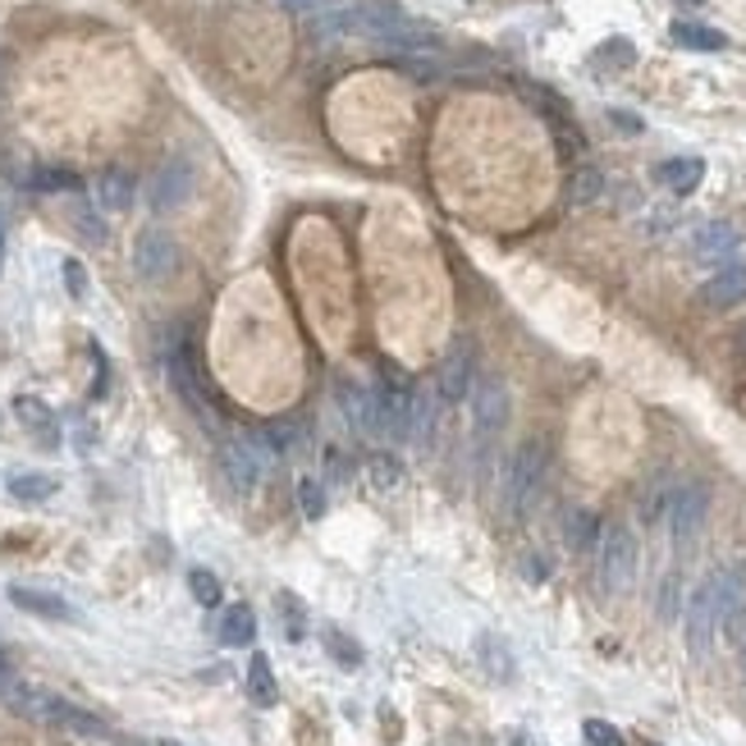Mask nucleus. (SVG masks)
I'll return each instance as SVG.
<instances>
[{
    "label": "nucleus",
    "instance_id": "f257e3e1",
    "mask_svg": "<svg viewBox=\"0 0 746 746\" xmlns=\"http://www.w3.org/2000/svg\"><path fill=\"white\" fill-rule=\"evenodd\" d=\"M5 697H10L14 710H23L28 719H37V724L65 728V733H79V737H106V724H101L92 710H83V705H73V701H65V697H56V691H37V687H19V682H10Z\"/></svg>",
    "mask_w": 746,
    "mask_h": 746
},
{
    "label": "nucleus",
    "instance_id": "f03ea898",
    "mask_svg": "<svg viewBox=\"0 0 746 746\" xmlns=\"http://www.w3.org/2000/svg\"><path fill=\"white\" fill-rule=\"evenodd\" d=\"M546 462H550V454H546V445H540V440L518 445V454L508 458L504 485H500V500H504L508 518H523V513L540 500V485H546Z\"/></svg>",
    "mask_w": 746,
    "mask_h": 746
},
{
    "label": "nucleus",
    "instance_id": "7ed1b4c3",
    "mask_svg": "<svg viewBox=\"0 0 746 746\" xmlns=\"http://www.w3.org/2000/svg\"><path fill=\"white\" fill-rule=\"evenodd\" d=\"M275 462V449L262 440V435H234V440L220 445V472L229 481L234 495H252L262 485V472Z\"/></svg>",
    "mask_w": 746,
    "mask_h": 746
},
{
    "label": "nucleus",
    "instance_id": "20e7f679",
    "mask_svg": "<svg viewBox=\"0 0 746 746\" xmlns=\"http://www.w3.org/2000/svg\"><path fill=\"white\" fill-rule=\"evenodd\" d=\"M197 188V170L188 157H170L157 165V174L147 179V207L157 216H170V211H184L188 197Z\"/></svg>",
    "mask_w": 746,
    "mask_h": 746
},
{
    "label": "nucleus",
    "instance_id": "39448f33",
    "mask_svg": "<svg viewBox=\"0 0 746 746\" xmlns=\"http://www.w3.org/2000/svg\"><path fill=\"white\" fill-rule=\"evenodd\" d=\"M636 582V536L619 523L600 536V586L609 596H623Z\"/></svg>",
    "mask_w": 746,
    "mask_h": 746
},
{
    "label": "nucleus",
    "instance_id": "423d86ee",
    "mask_svg": "<svg viewBox=\"0 0 746 746\" xmlns=\"http://www.w3.org/2000/svg\"><path fill=\"white\" fill-rule=\"evenodd\" d=\"M682 632H687V651L691 659H710L714 651V632H719V600H714V573L705 582H697V590L687 596V613H682Z\"/></svg>",
    "mask_w": 746,
    "mask_h": 746
},
{
    "label": "nucleus",
    "instance_id": "0eeeda50",
    "mask_svg": "<svg viewBox=\"0 0 746 746\" xmlns=\"http://www.w3.org/2000/svg\"><path fill=\"white\" fill-rule=\"evenodd\" d=\"M134 271H138V279H147V285H165V279H174V271H179L174 234H165L157 225L142 229L134 239Z\"/></svg>",
    "mask_w": 746,
    "mask_h": 746
},
{
    "label": "nucleus",
    "instance_id": "6e6552de",
    "mask_svg": "<svg viewBox=\"0 0 746 746\" xmlns=\"http://www.w3.org/2000/svg\"><path fill=\"white\" fill-rule=\"evenodd\" d=\"M477 385V353H472V340H454L440 371H435V385L431 390L440 394V403H462L472 394Z\"/></svg>",
    "mask_w": 746,
    "mask_h": 746
},
{
    "label": "nucleus",
    "instance_id": "1a4fd4ad",
    "mask_svg": "<svg viewBox=\"0 0 746 746\" xmlns=\"http://www.w3.org/2000/svg\"><path fill=\"white\" fill-rule=\"evenodd\" d=\"M705 513H710L705 485H682V491H674V500H668V531H674L678 550H687L691 540H697V531L705 527Z\"/></svg>",
    "mask_w": 746,
    "mask_h": 746
},
{
    "label": "nucleus",
    "instance_id": "9d476101",
    "mask_svg": "<svg viewBox=\"0 0 746 746\" xmlns=\"http://www.w3.org/2000/svg\"><path fill=\"white\" fill-rule=\"evenodd\" d=\"M334 408L357 435H376V390H367L357 376L348 371L334 376Z\"/></svg>",
    "mask_w": 746,
    "mask_h": 746
},
{
    "label": "nucleus",
    "instance_id": "9b49d317",
    "mask_svg": "<svg viewBox=\"0 0 746 746\" xmlns=\"http://www.w3.org/2000/svg\"><path fill=\"white\" fill-rule=\"evenodd\" d=\"M376 435H385V440H413V390H403L399 380L376 390Z\"/></svg>",
    "mask_w": 746,
    "mask_h": 746
},
{
    "label": "nucleus",
    "instance_id": "f8f14e48",
    "mask_svg": "<svg viewBox=\"0 0 746 746\" xmlns=\"http://www.w3.org/2000/svg\"><path fill=\"white\" fill-rule=\"evenodd\" d=\"M714 600H719V628L737 636L742 619H746V569L742 563L714 569Z\"/></svg>",
    "mask_w": 746,
    "mask_h": 746
},
{
    "label": "nucleus",
    "instance_id": "ddd939ff",
    "mask_svg": "<svg viewBox=\"0 0 746 746\" xmlns=\"http://www.w3.org/2000/svg\"><path fill=\"white\" fill-rule=\"evenodd\" d=\"M468 399H472V422H477V431H481V435H500L504 422H508V390H504V380H500V376L477 380Z\"/></svg>",
    "mask_w": 746,
    "mask_h": 746
},
{
    "label": "nucleus",
    "instance_id": "4468645a",
    "mask_svg": "<svg viewBox=\"0 0 746 746\" xmlns=\"http://www.w3.org/2000/svg\"><path fill=\"white\" fill-rule=\"evenodd\" d=\"M5 596L14 609L33 613V619H46V623H79V609H73L65 596L56 590H37V586H5Z\"/></svg>",
    "mask_w": 746,
    "mask_h": 746
},
{
    "label": "nucleus",
    "instance_id": "2eb2a0df",
    "mask_svg": "<svg viewBox=\"0 0 746 746\" xmlns=\"http://www.w3.org/2000/svg\"><path fill=\"white\" fill-rule=\"evenodd\" d=\"M737 248H742V234L728 220H710V225H701L697 234H691V256L705 262V266H728Z\"/></svg>",
    "mask_w": 746,
    "mask_h": 746
},
{
    "label": "nucleus",
    "instance_id": "dca6fc26",
    "mask_svg": "<svg viewBox=\"0 0 746 746\" xmlns=\"http://www.w3.org/2000/svg\"><path fill=\"white\" fill-rule=\"evenodd\" d=\"M165 380H170V390L184 399V408H193V413L207 422V394H202L197 371H193V363H188V348H184V344H174V348L165 353Z\"/></svg>",
    "mask_w": 746,
    "mask_h": 746
},
{
    "label": "nucleus",
    "instance_id": "f3484780",
    "mask_svg": "<svg viewBox=\"0 0 746 746\" xmlns=\"http://www.w3.org/2000/svg\"><path fill=\"white\" fill-rule=\"evenodd\" d=\"M746 298V262H728V266H719L705 285H701V302L705 307H737Z\"/></svg>",
    "mask_w": 746,
    "mask_h": 746
},
{
    "label": "nucleus",
    "instance_id": "a211bd4d",
    "mask_svg": "<svg viewBox=\"0 0 746 746\" xmlns=\"http://www.w3.org/2000/svg\"><path fill=\"white\" fill-rule=\"evenodd\" d=\"M96 207L101 211H128V207H134V197H138V184H134V174H128V170H119V165H111V170H101L96 174Z\"/></svg>",
    "mask_w": 746,
    "mask_h": 746
},
{
    "label": "nucleus",
    "instance_id": "6ab92c4d",
    "mask_svg": "<svg viewBox=\"0 0 746 746\" xmlns=\"http://www.w3.org/2000/svg\"><path fill=\"white\" fill-rule=\"evenodd\" d=\"M701 179H705V161L701 157H674V161H664L659 165V184L674 193V197H687V193H697L701 188Z\"/></svg>",
    "mask_w": 746,
    "mask_h": 746
},
{
    "label": "nucleus",
    "instance_id": "aec40b11",
    "mask_svg": "<svg viewBox=\"0 0 746 746\" xmlns=\"http://www.w3.org/2000/svg\"><path fill=\"white\" fill-rule=\"evenodd\" d=\"M19 184L33 188V193H83V179L73 170H60V165H33Z\"/></svg>",
    "mask_w": 746,
    "mask_h": 746
},
{
    "label": "nucleus",
    "instance_id": "412c9836",
    "mask_svg": "<svg viewBox=\"0 0 746 746\" xmlns=\"http://www.w3.org/2000/svg\"><path fill=\"white\" fill-rule=\"evenodd\" d=\"M248 701H252L256 710H271V705L279 701V682H275V674H271V659H266V655H252V659H248Z\"/></svg>",
    "mask_w": 746,
    "mask_h": 746
},
{
    "label": "nucleus",
    "instance_id": "4be33fe9",
    "mask_svg": "<svg viewBox=\"0 0 746 746\" xmlns=\"http://www.w3.org/2000/svg\"><path fill=\"white\" fill-rule=\"evenodd\" d=\"M5 491H10V500H19V504H46L50 495L60 491V481L46 477V472H14V477L5 481Z\"/></svg>",
    "mask_w": 746,
    "mask_h": 746
},
{
    "label": "nucleus",
    "instance_id": "5701e85b",
    "mask_svg": "<svg viewBox=\"0 0 746 746\" xmlns=\"http://www.w3.org/2000/svg\"><path fill=\"white\" fill-rule=\"evenodd\" d=\"M14 417L28 426L37 440H46V445H56V413L42 403V399H33V394H19L14 399Z\"/></svg>",
    "mask_w": 746,
    "mask_h": 746
},
{
    "label": "nucleus",
    "instance_id": "b1692460",
    "mask_svg": "<svg viewBox=\"0 0 746 746\" xmlns=\"http://www.w3.org/2000/svg\"><path fill=\"white\" fill-rule=\"evenodd\" d=\"M668 37H674L682 50H724L728 46V37L719 28H710V23H691V19H678L674 28H668Z\"/></svg>",
    "mask_w": 746,
    "mask_h": 746
},
{
    "label": "nucleus",
    "instance_id": "393cba45",
    "mask_svg": "<svg viewBox=\"0 0 746 746\" xmlns=\"http://www.w3.org/2000/svg\"><path fill=\"white\" fill-rule=\"evenodd\" d=\"M220 641H225V646H234V651L252 646V641H256V613L248 605H229L225 619H220Z\"/></svg>",
    "mask_w": 746,
    "mask_h": 746
},
{
    "label": "nucleus",
    "instance_id": "a878e982",
    "mask_svg": "<svg viewBox=\"0 0 746 746\" xmlns=\"http://www.w3.org/2000/svg\"><path fill=\"white\" fill-rule=\"evenodd\" d=\"M563 536H569L573 550H590L600 540V518L590 508H573L569 518H563Z\"/></svg>",
    "mask_w": 746,
    "mask_h": 746
},
{
    "label": "nucleus",
    "instance_id": "bb28decb",
    "mask_svg": "<svg viewBox=\"0 0 746 746\" xmlns=\"http://www.w3.org/2000/svg\"><path fill=\"white\" fill-rule=\"evenodd\" d=\"M600 193H605V174L596 165H582L569 179V207H590V202H600Z\"/></svg>",
    "mask_w": 746,
    "mask_h": 746
},
{
    "label": "nucleus",
    "instance_id": "cd10ccee",
    "mask_svg": "<svg viewBox=\"0 0 746 746\" xmlns=\"http://www.w3.org/2000/svg\"><path fill=\"white\" fill-rule=\"evenodd\" d=\"M590 60H596V69H613V73H619V69L636 65V46L628 37H609L605 46H596V56H590Z\"/></svg>",
    "mask_w": 746,
    "mask_h": 746
},
{
    "label": "nucleus",
    "instance_id": "c85d7f7f",
    "mask_svg": "<svg viewBox=\"0 0 746 746\" xmlns=\"http://www.w3.org/2000/svg\"><path fill=\"white\" fill-rule=\"evenodd\" d=\"M321 641H325L330 659L340 664V668H357V664H363V646H357L353 636H344L340 628H325V632H321Z\"/></svg>",
    "mask_w": 746,
    "mask_h": 746
},
{
    "label": "nucleus",
    "instance_id": "c756f323",
    "mask_svg": "<svg viewBox=\"0 0 746 746\" xmlns=\"http://www.w3.org/2000/svg\"><path fill=\"white\" fill-rule=\"evenodd\" d=\"M367 481L376 485V491H394V485L403 481V468L394 454H371L367 458Z\"/></svg>",
    "mask_w": 746,
    "mask_h": 746
},
{
    "label": "nucleus",
    "instance_id": "7c9ffc66",
    "mask_svg": "<svg viewBox=\"0 0 746 746\" xmlns=\"http://www.w3.org/2000/svg\"><path fill=\"white\" fill-rule=\"evenodd\" d=\"M298 508H302V518L307 523H321L325 518V491H321V481L317 477H298Z\"/></svg>",
    "mask_w": 746,
    "mask_h": 746
},
{
    "label": "nucleus",
    "instance_id": "2f4dec72",
    "mask_svg": "<svg viewBox=\"0 0 746 746\" xmlns=\"http://www.w3.org/2000/svg\"><path fill=\"white\" fill-rule=\"evenodd\" d=\"M188 590H193V600H197L202 609H216V605H220V577H216L211 569H188Z\"/></svg>",
    "mask_w": 746,
    "mask_h": 746
},
{
    "label": "nucleus",
    "instance_id": "473e14b6",
    "mask_svg": "<svg viewBox=\"0 0 746 746\" xmlns=\"http://www.w3.org/2000/svg\"><path fill=\"white\" fill-rule=\"evenodd\" d=\"M69 220H73V229H79V234H83L88 243H106V220H101L92 207H83V202L69 211Z\"/></svg>",
    "mask_w": 746,
    "mask_h": 746
},
{
    "label": "nucleus",
    "instance_id": "72a5a7b5",
    "mask_svg": "<svg viewBox=\"0 0 746 746\" xmlns=\"http://www.w3.org/2000/svg\"><path fill=\"white\" fill-rule=\"evenodd\" d=\"M582 737H586V746H628V737L609 724V719H586L582 724Z\"/></svg>",
    "mask_w": 746,
    "mask_h": 746
},
{
    "label": "nucleus",
    "instance_id": "f704fd0d",
    "mask_svg": "<svg viewBox=\"0 0 746 746\" xmlns=\"http://www.w3.org/2000/svg\"><path fill=\"white\" fill-rule=\"evenodd\" d=\"M60 275H65L69 298H88V271H83L79 256H65V262H60Z\"/></svg>",
    "mask_w": 746,
    "mask_h": 746
},
{
    "label": "nucleus",
    "instance_id": "c9c22d12",
    "mask_svg": "<svg viewBox=\"0 0 746 746\" xmlns=\"http://www.w3.org/2000/svg\"><path fill=\"white\" fill-rule=\"evenodd\" d=\"M481 655H485V668H491L495 678H508V674H513V664H508V655H504V641L485 636V641H481Z\"/></svg>",
    "mask_w": 746,
    "mask_h": 746
},
{
    "label": "nucleus",
    "instance_id": "e433bc0d",
    "mask_svg": "<svg viewBox=\"0 0 746 746\" xmlns=\"http://www.w3.org/2000/svg\"><path fill=\"white\" fill-rule=\"evenodd\" d=\"M92 394L101 399V394H106V385H111V363H106V348H101L96 340H92Z\"/></svg>",
    "mask_w": 746,
    "mask_h": 746
},
{
    "label": "nucleus",
    "instance_id": "4c0bfd02",
    "mask_svg": "<svg viewBox=\"0 0 746 746\" xmlns=\"http://www.w3.org/2000/svg\"><path fill=\"white\" fill-rule=\"evenodd\" d=\"M659 619H678V573L664 577V590H659Z\"/></svg>",
    "mask_w": 746,
    "mask_h": 746
},
{
    "label": "nucleus",
    "instance_id": "58836bf2",
    "mask_svg": "<svg viewBox=\"0 0 746 746\" xmlns=\"http://www.w3.org/2000/svg\"><path fill=\"white\" fill-rule=\"evenodd\" d=\"M275 605H285V613H289V636L298 641V636H302V605L289 596V590H285V596H275Z\"/></svg>",
    "mask_w": 746,
    "mask_h": 746
},
{
    "label": "nucleus",
    "instance_id": "ea45409f",
    "mask_svg": "<svg viewBox=\"0 0 746 746\" xmlns=\"http://www.w3.org/2000/svg\"><path fill=\"white\" fill-rule=\"evenodd\" d=\"M609 124L623 128V134H641V119H636L632 111H609Z\"/></svg>",
    "mask_w": 746,
    "mask_h": 746
},
{
    "label": "nucleus",
    "instance_id": "a19ab883",
    "mask_svg": "<svg viewBox=\"0 0 746 746\" xmlns=\"http://www.w3.org/2000/svg\"><path fill=\"white\" fill-rule=\"evenodd\" d=\"M285 5H294V10H325L330 0H285Z\"/></svg>",
    "mask_w": 746,
    "mask_h": 746
},
{
    "label": "nucleus",
    "instance_id": "79ce46f5",
    "mask_svg": "<svg viewBox=\"0 0 746 746\" xmlns=\"http://www.w3.org/2000/svg\"><path fill=\"white\" fill-rule=\"evenodd\" d=\"M157 746H184V742H174V737H161V742H157Z\"/></svg>",
    "mask_w": 746,
    "mask_h": 746
},
{
    "label": "nucleus",
    "instance_id": "37998d69",
    "mask_svg": "<svg viewBox=\"0 0 746 746\" xmlns=\"http://www.w3.org/2000/svg\"><path fill=\"white\" fill-rule=\"evenodd\" d=\"M0 256H5V225H0Z\"/></svg>",
    "mask_w": 746,
    "mask_h": 746
},
{
    "label": "nucleus",
    "instance_id": "c03bdc74",
    "mask_svg": "<svg viewBox=\"0 0 746 746\" xmlns=\"http://www.w3.org/2000/svg\"><path fill=\"white\" fill-rule=\"evenodd\" d=\"M119 746H138V742H119Z\"/></svg>",
    "mask_w": 746,
    "mask_h": 746
},
{
    "label": "nucleus",
    "instance_id": "a18cd8bd",
    "mask_svg": "<svg viewBox=\"0 0 746 746\" xmlns=\"http://www.w3.org/2000/svg\"><path fill=\"white\" fill-rule=\"evenodd\" d=\"M687 5H701V0H687Z\"/></svg>",
    "mask_w": 746,
    "mask_h": 746
},
{
    "label": "nucleus",
    "instance_id": "49530a36",
    "mask_svg": "<svg viewBox=\"0 0 746 746\" xmlns=\"http://www.w3.org/2000/svg\"><path fill=\"white\" fill-rule=\"evenodd\" d=\"M651 746H655V742H651Z\"/></svg>",
    "mask_w": 746,
    "mask_h": 746
}]
</instances>
